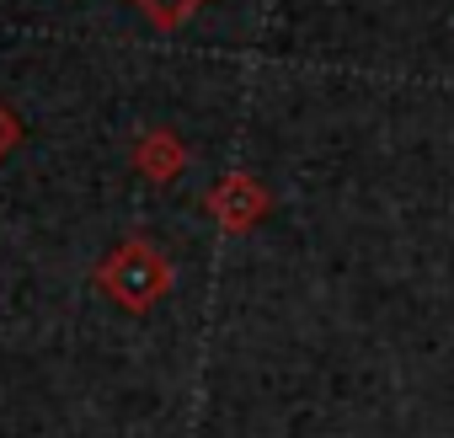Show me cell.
I'll return each instance as SVG.
<instances>
[{"label": "cell", "mask_w": 454, "mask_h": 438, "mask_svg": "<svg viewBox=\"0 0 454 438\" xmlns=\"http://www.w3.org/2000/svg\"><path fill=\"white\" fill-rule=\"evenodd\" d=\"M107 284L129 300V305H150L166 289V262L155 252H145L139 241H129L113 262H107Z\"/></svg>", "instance_id": "obj_1"}]
</instances>
